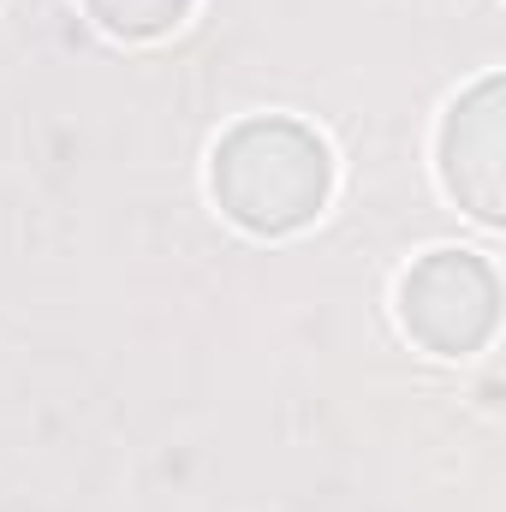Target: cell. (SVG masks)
<instances>
[{"instance_id":"obj_3","label":"cell","mask_w":506,"mask_h":512,"mask_svg":"<svg viewBox=\"0 0 506 512\" xmlns=\"http://www.w3.org/2000/svg\"><path fill=\"white\" fill-rule=\"evenodd\" d=\"M441 173L447 191L477 215L501 221V78H483L441 131Z\"/></svg>"},{"instance_id":"obj_4","label":"cell","mask_w":506,"mask_h":512,"mask_svg":"<svg viewBox=\"0 0 506 512\" xmlns=\"http://www.w3.org/2000/svg\"><path fill=\"white\" fill-rule=\"evenodd\" d=\"M84 6H90V18H96L108 36H126V42L167 36V30L191 12V0H84Z\"/></svg>"},{"instance_id":"obj_1","label":"cell","mask_w":506,"mask_h":512,"mask_svg":"<svg viewBox=\"0 0 506 512\" xmlns=\"http://www.w3.org/2000/svg\"><path fill=\"white\" fill-rule=\"evenodd\" d=\"M209 185L227 221L262 239H280L322 215L334 191V161L328 143L298 120H245L221 137Z\"/></svg>"},{"instance_id":"obj_2","label":"cell","mask_w":506,"mask_h":512,"mask_svg":"<svg viewBox=\"0 0 506 512\" xmlns=\"http://www.w3.org/2000/svg\"><path fill=\"white\" fill-rule=\"evenodd\" d=\"M501 286L495 268L471 251H429L399 280V322L417 346L441 358H465L495 334Z\"/></svg>"}]
</instances>
